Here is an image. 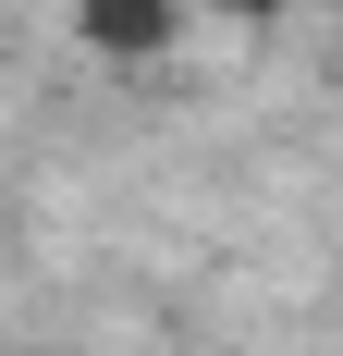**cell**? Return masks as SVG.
Masks as SVG:
<instances>
[{
    "instance_id": "2",
    "label": "cell",
    "mask_w": 343,
    "mask_h": 356,
    "mask_svg": "<svg viewBox=\"0 0 343 356\" xmlns=\"http://www.w3.org/2000/svg\"><path fill=\"white\" fill-rule=\"evenodd\" d=\"M0 356H62V344H0Z\"/></svg>"
},
{
    "instance_id": "3",
    "label": "cell",
    "mask_w": 343,
    "mask_h": 356,
    "mask_svg": "<svg viewBox=\"0 0 343 356\" xmlns=\"http://www.w3.org/2000/svg\"><path fill=\"white\" fill-rule=\"evenodd\" d=\"M233 13H270V0H233Z\"/></svg>"
},
{
    "instance_id": "1",
    "label": "cell",
    "mask_w": 343,
    "mask_h": 356,
    "mask_svg": "<svg viewBox=\"0 0 343 356\" xmlns=\"http://www.w3.org/2000/svg\"><path fill=\"white\" fill-rule=\"evenodd\" d=\"M74 37L99 62H160L172 37H184V0H74Z\"/></svg>"
}]
</instances>
